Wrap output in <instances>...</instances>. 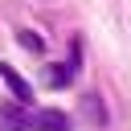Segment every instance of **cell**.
Here are the masks:
<instances>
[{
    "label": "cell",
    "mask_w": 131,
    "mask_h": 131,
    "mask_svg": "<svg viewBox=\"0 0 131 131\" xmlns=\"http://www.w3.org/2000/svg\"><path fill=\"white\" fill-rule=\"evenodd\" d=\"M16 41H20L25 49H33V53H41V49H45V41H41L37 33H29V29H20V33H16Z\"/></svg>",
    "instance_id": "8992f818"
},
{
    "label": "cell",
    "mask_w": 131,
    "mask_h": 131,
    "mask_svg": "<svg viewBox=\"0 0 131 131\" xmlns=\"http://www.w3.org/2000/svg\"><path fill=\"white\" fill-rule=\"evenodd\" d=\"M74 82V66H53L49 70V86H70Z\"/></svg>",
    "instance_id": "5b68a950"
},
{
    "label": "cell",
    "mask_w": 131,
    "mask_h": 131,
    "mask_svg": "<svg viewBox=\"0 0 131 131\" xmlns=\"http://www.w3.org/2000/svg\"><path fill=\"white\" fill-rule=\"evenodd\" d=\"M29 131H70V115L66 111H29Z\"/></svg>",
    "instance_id": "6da1fadb"
},
{
    "label": "cell",
    "mask_w": 131,
    "mask_h": 131,
    "mask_svg": "<svg viewBox=\"0 0 131 131\" xmlns=\"http://www.w3.org/2000/svg\"><path fill=\"white\" fill-rule=\"evenodd\" d=\"M0 78L8 82V90H12V98H16V102H25V106L33 102V90H29V82H25V78H20V74H16L8 61H0Z\"/></svg>",
    "instance_id": "7a4b0ae2"
},
{
    "label": "cell",
    "mask_w": 131,
    "mask_h": 131,
    "mask_svg": "<svg viewBox=\"0 0 131 131\" xmlns=\"http://www.w3.org/2000/svg\"><path fill=\"white\" fill-rule=\"evenodd\" d=\"M82 115H86L90 123H98V127L106 123V111H102V102H98V94H86V98H82Z\"/></svg>",
    "instance_id": "277c9868"
},
{
    "label": "cell",
    "mask_w": 131,
    "mask_h": 131,
    "mask_svg": "<svg viewBox=\"0 0 131 131\" xmlns=\"http://www.w3.org/2000/svg\"><path fill=\"white\" fill-rule=\"evenodd\" d=\"M0 131H29V111H25V102L0 106Z\"/></svg>",
    "instance_id": "3957f363"
}]
</instances>
